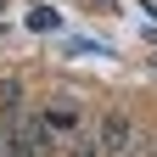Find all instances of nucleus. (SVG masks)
I'll return each instance as SVG.
<instances>
[{
  "mask_svg": "<svg viewBox=\"0 0 157 157\" xmlns=\"http://www.w3.org/2000/svg\"><path fill=\"white\" fill-rule=\"evenodd\" d=\"M28 28H56V11H51V6H34V11H28Z\"/></svg>",
  "mask_w": 157,
  "mask_h": 157,
  "instance_id": "obj_5",
  "label": "nucleus"
},
{
  "mask_svg": "<svg viewBox=\"0 0 157 157\" xmlns=\"http://www.w3.org/2000/svg\"><path fill=\"white\" fill-rule=\"evenodd\" d=\"M39 124H45V129H51V140H56V135H73V129H78V112H73L67 101H56V107L39 112Z\"/></svg>",
  "mask_w": 157,
  "mask_h": 157,
  "instance_id": "obj_3",
  "label": "nucleus"
},
{
  "mask_svg": "<svg viewBox=\"0 0 157 157\" xmlns=\"http://www.w3.org/2000/svg\"><path fill=\"white\" fill-rule=\"evenodd\" d=\"M0 146H6V135H0Z\"/></svg>",
  "mask_w": 157,
  "mask_h": 157,
  "instance_id": "obj_8",
  "label": "nucleus"
},
{
  "mask_svg": "<svg viewBox=\"0 0 157 157\" xmlns=\"http://www.w3.org/2000/svg\"><path fill=\"white\" fill-rule=\"evenodd\" d=\"M73 157H95V146H90V140H78V146H73Z\"/></svg>",
  "mask_w": 157,
  "mask_h": 157,
  "instance_id": "obj_6",
  "label": "nucleus"
},
{
  "mask_svg": "<svg viewBox=\"0 0 157 157\" xmlns=\"http://www.w3.org/2000/svg\"><path fill=\"white\" fill-rule=\"evenodd\" d=\"M17 112H23V78H0V118L17 124Z\"/></svg>",
  "mask_w": 157,
  "mask_h": 157,
  "instance_id": "obj_4",
  "label": "nucleus"
},
{
  "mask_svg": "<svg viewBox=\"0 0 157 157\" xmlns=\"http://www.w3.org/2000/svg\"><path fill=\"white\" fill-rule=\"evenodd\" d=\"M95 6H112V0H95Z\"/></svg>",
  "mask_w": 157,
  "mask_h": 157,
  "instance_id": "obj_7",
  "label": "nucleus"
},
{
  "mask_svg": "<svg viewBox=\"0 0 157 157\" xmlns=\"http://www.w3.org/2000/svg\"><path fill=\"white\" fill-rule=\"evenodd\" d=\"M6 157H39V140H34V118L28 124H11L6 129V146H0Z\"/></svg>",
  "mask_w": 157,
  "mask_h": 157,
  "instance_id": "obj_2",
  "label": "nucleus"
},
{
  "mask_svg": "<svg viewBox=\"0 0 157 157\" xmlns=\"http://www.w3.org/2000/svg\"><path fill=\"white\" fill-rule=\"evenodd\" d=\"M129 140H135V124H129L124 112H107V118H101V135H95V146H101V151H124Z\"/></svg>",
  "mask_w": 157,
  "mask_h": 157,
  "instance_id": "obj_1",
  "label": "nucleus"
}]
</instances>
